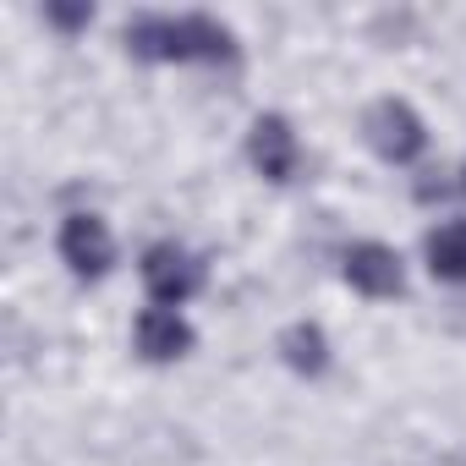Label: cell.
Wrapping results in <instances>:
<instances>
[{"label":"cell","mask_w":466,"mask_h":466,"mask_svg":"<svg viewBox=\"0 0 466 466\" xmlns=\"http://www.w3.org/2000/svg\"><path fill=\"white\" fill-rule=\"evenodd\" d=\"M455 192H461V198H466V159H461V165H455Z\"/></svg>","instance_id":"7c38bea8"},{"label":"cell","mask_w":466,"mask_h":466,"mask_svg":"<svg viewBox=\"0 0 466 466\" xmlns=\"http://www.w3.org/2000/svg\"><path fill=\"white\" fill-rule=\"evenodd\" d=\"M297 159H302V143H297V132H291V121L286 116H258L253 127H248V165L264 176V181H275V187H286L291 176H297Z\"/></svg>","instance_id":"8992f818"},{"label":"cell","mask_w":466,"mask_h":466,"mask_svg":"<svg viewBox=\"0 0 466 466\" xmlns=\"http://www.w3.org/2000/svg\"><path fill=\"white\" fill-rule=\"evenodd\" d=\"M362 137L384 165H411L428 148V127L406 99H373L362 110Z\"/></svg>","instance_id":"7a4b0ae2"},{"label":"cell","mask_w":466,"mask_h":466,"mask_svg":"<svg viewBox=\"0 0 466 466\" xmlns=\"http://www.w3.org/2000/svg\"><path fill=\"white\" fill-rule=\"evenodd\" d=\"M340 275H346V286L362 291L368 302H395V297H406V264H400V253L384 248V242H357V248H346Z\"/></svg>","instance_id":"5b68a950"},{"label":"cell","mask_w":466,"mask_h":466,"mask_svg":"<svg viewBox=\"0 0 466 466\" xmlns=\"http://www.w3.org/2000/svg\"><path fill=\"white\" fill-rule=\"evenodd\" d=\"M275 351H280V362H286L297 379H319V373H329V335H324L313 319L286 324L280 340H275Z\"/></svg>","instance_id":"ba28073f"},{"label":"cell","mask_w":466,"mask_h":466,"mask_svg":"<svg viewBox=\"0 0 466 466\" xmlns=\"http://www.w3.org/2000/svg\"><path fill=\"white\" fill-rule=\"evenodd\" d=\"M127 50L137 61H159V66H181V61H208V66H237L242 61V45L219 17H203V12H187V17H159V12H143L127 23Z\"/></svg>","instance_id":"6da1fadb"},{"label":"cell","mask_w":466,"mask_h":466,"mask_svg":"<svg viewBox=\"0 0 466 466\" xmlns=\"http://www.w3.org/2000/svg\"><path fill=\"white\" fill-rule=\"evenodd\" d=\"M137 275H143V291H148L154 308H181V302H192V297L203 291V280H208L203 258L187 253V248H176V242H154V248H143Z\"/></svg>","instance_id":"3957f363"},{"label":"cell","mask_w":466,"mask_h":466,"mask_svg":"<svg viewBox=\"0 0 466 466\" xmlns=\"http://www.w3.org/2000/svg\"><path fill=\"white\" fill-rule=\"evenodd\" d=\"M422 258L428 275L444 286H466V219H444L422 237Z\"/></svg>","instance_id":"9c48e42d"},{"label":"cell","mask_w":466,"mask_h":466,"mask_svg":"<svg viewBox=\"0 0 466 466\" xmlns=\"http://www.w3.org/2000/svg\"><path fill=\"white\" fill-rule=\"evenodd\" d=\"M56 253L77 280H105L116 269V237H110V225L99 214H66L61 237H56Z\"/></svg>","instance_id":"277c9868"},{"label":"cell","mask_w":466,"mask_h":466,"mask_svg":"<svg viewBox=\"0 0 466 466\" xmlns=\"http://www.w3.org/2000/svg\"><path fill=\"white\" fill-rule=\"evenodd\" d=\"M444 170H422V181H417V203H439V198H450L455 192V181H439Z\"/></svg>","instance_id":"8fae6325"},{"label":"cell","mask_w":466,"mask_h":466,"mask_svg":"<svg viewBox=\"0 0 466 466\" xmlns=\"http://www.w3.org/2000/svg\"><path fill=\"white\" fill-rule=\"evenodd\" d=\"M198 346V329L181 319V308H143L132 319V351L143 362H181Z\"/></svg>","instance_id":"52a82bcc"},{"label":"cell","mask_w":466,"mask_h":466,"mask_svg":"<svg viewBox=\"0 0 466 466\" xmlns=\"http://www.w3.org/2000/svg\"><path fill=\"white\" fill-rule=\"evenodd\" d=\"M45 23L61 28V34H83L94 23V6H45Z\"/></svg>","instance_id":"30bf717a"}]
</instances>
